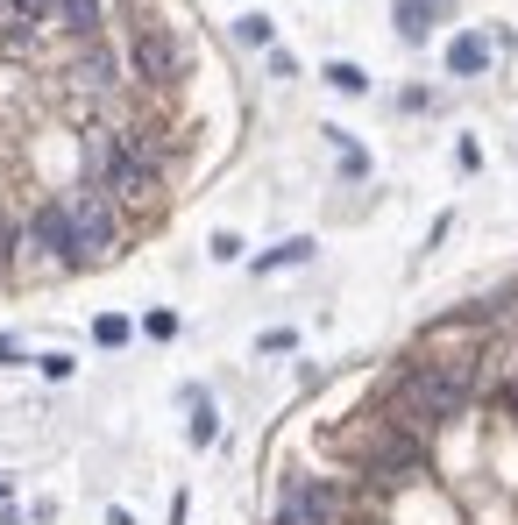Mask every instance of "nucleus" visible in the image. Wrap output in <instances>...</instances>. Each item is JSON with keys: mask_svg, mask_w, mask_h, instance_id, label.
Instances as JSON below:
<instances>
[{"mask_svg": "<svg viewBox=\"0 0 518 525\" xmlns=\"http://www.w3.org/2000/svg\"><path fill=\"white\" fill-rule=\"evenodd\" d=\"M327 86H334V93H369V71L348 64V57H334V64H327Z\"/></svg>", "mask_w": 518, "mask_h": 525, "instance_id": "nucleus-10", "label": "nucleus"}, {"mask_svg": "<svg viewBox=\"0 0 518 525\" xmlns=\"http://www.w3.org/2000/svg\"><path fill=\"white\" fill-rule=\"evenodd\" d=\"M64 220H71V263H100L114 256V192L86 185V192H64Z\"/></svg>", "mask_w": 518, "mask_h": 525, "instance_id": "nucleus-2", "label": "nucleus"}, {"mask_svg": "<svg viewBox=\"0 0 518 525\" xmlns=\"http://www.w3.org/2000/svg\"><path fill=\"white\" fill-rule=\"evenodd\" d=\"M306 256H313V242H284V249H270L256 270H284V263H306Z\"/></svg>", "mask_w": 518, "mask_h": 525, "instance_id": "nucleus-14", "label": "nucleus"}, {"mask_svg": "<svg viewBox=\"0 0 518 525\" xmlns=\"http://www.w3.org/2000/svg\"><path fill=\"white\" fill-rule=\"evenodd\" d=\"M419 462H426V433H419V426H405V419H391V412L377 419V433L362 440V469H369V476H384V483L412 476Z\"/></svg>", "mask_w": 518, "mask_h": 525, "instance_id": "nucleus-3", "label": "nucleus"}, {"mask_svg": "<svg viewBox=\"0 0 518 525\" xmlns=\"http://www.w3.org/2000/svg\"><path fill=\"white\" fill-rule=\"evenodd\" d=\"M79 71H86V86H114V50H100V43H93Z\"/></svg>", "mask_w": 518, "mask_h": 525, "instance_id": "nucleus-12", "label": "nucleus"}, {"mask_svg": "<svg viewBox=\"0 0 518 525\" xmlns=\"http://www.w3.org/2000/svg\"><path fill=\"white\" fill-rule=\"evenodd\" d=\"M128 334H135V327H128L121 313H100V320H93V341H100V348H121Z\"/></svg>", "mask_w": 518, "mask_h": 525, "instance_id": "nucleus-13", "label": "nucleus"}, {"mask_svg": "<svg viewBox=\"0 0 518 525\" xmlns=\"http://www.w3.org/2000/svg\"><path fill=\"white\" fill-rule=\"evenodd\" d=\"M235 36H242V43H270V22H263V15H242Z\"/></svg>", "mask_w": 518, "mask_h": 525, "instance_id": "nucleus-17", "label": "nucleus"}, {"mask_svg": "<svg viewBox=\"0 0 518 525\" xmlns=\"http://www.w3.org/2000/svg\"><path fill=\"white\" fill-rule=\"evenodd\" d=\"M22 22H57V0H8Z\"/></svg>", "mask_w": 518, "mask_h": 525, "instance_id": "nucleus-15", "label": "nucleus"}, {"mask_svg": "<svg viewBox=\"0 0 518 525\" xmlns=\"http://www.w3.org/2000/svg\"><path fill=\"white\" fill-rule=\"evenodd\" d=\"M398 36L405 43H426L433 36V0H398Z\"/></svg>", "mask_w": 518, "mask_h": 525, "instance_id": "nucleus-9", "label": "nucleus"}, {"mask_svg": "<svg viewBox=\"0 0 518 525\" xmlns=\"http://www.w3.org/2000/svg\"><path fill=\"white\" fill-rule=\"evenodd\" d=\"M128 64H135L142 86H178V79H185V43H178L164 22H142L135 43H128Z\"/></svg>", "mask_w": 518, "mask_h": 525, "instance_id": "nucleus-4", "label": "nucleus"}, {"mask_svg": "<svg viewBox=\"0 0 518 525\" xmlns=\"http://www.w3.org/2000/svg\"><path fill=\"white\" fill-rule=\"evenodd\" d=\"M213 440H220V412L206 398H192V447H213Z\"/></svg>", "mask_w": 518, "mask_h": 525, "instance_id": "nucleus-11", "label": "nucleus"}, {"mask_svg": "<svg viewBox=\"0 0 518 525\" xmlns=\"http://www.w3.org/2000/svg\"><path fill=\"white\" fill-rule=\"evenodd\" d=\"M142 334H150V341H171V334H178V313H150V320H142Z\"/></svg>", "mask_w": 518, "mask_h": 525, "instance_id": "nucleus-16", "label": "nucleus"}, {"mask_svg": "<svg viewBox=\"0 0 518 525\" xmlns=\"http://www.w3.org/2000/svg\"><path fill=\"white\" fill-rule=\"evenodd\" d=\"M8 242H15V235H8V228H0V263H8Z\"/></svg>", "mask_w": 518, "mask_h": 525, "instance_id": "nucleus-19", "label": "nucleus"}, {"mask_svg": "<svg viewBox=\"0 0 518 525\" xmlns=\"http://www.w3.org/2000/svg\"><path fill=\"white\" fill-rule=\"evenodd\" d=\"M277 518H291V525H327V518H334V490L299 476V483L284 490V511H277Z\"/></svg>", "mask_w": 518, "mask_h": 525, "instance_id": "nucleus-6", "label": "nucleus"}, {"mask_svg": "<svg viewBox=\"0 0 518 525\" xmlns=\"http://www.w3.org/2000/svg\"><path fill=\"white\" fill-rule=\"evenodd\" d=\"M277 525H291V518H277Z\"/></svg>", "mask_w": 518, "mask_h": 525, "instance_id": "nucleus-21", "label": "nucleus"}, {"mask_svg": "<svg viewBox=\"0 0 518 525\" xmlns=\"http://www.w3.org/2000/svg\"><path fill=\"white\" fill-rule=\"evenodd\" d=\"M490 57H497V43H490L483 29H462V36L448 43V71H455V79H476V71H490Z\"/></svg>", "mask_w": 518, "mask_h": 525, "instance_id": "nucleus-7", "label": "nucleus"}, {"mask_svg": "<svg viewBox=\"0 0 518 525\" xmlns=\"http://www.w3.org/2000/svg\"><path fill=\"white\" fill-rule=\"evenodd\" d=\"M341 171H348V178H362V171H369V157H362L355 142H341Z\"/></svg>", "mask_w": 518, "mask_h": 525, "instance_id": "nucleus-18", "label": "nucleus"}, {"mask_svg": "<svg viewBox=\"0 0 518 525\" xmlns=\"http://www.w3.org/2000/svg\"><path fill=\"white\" fill-rule=\"evenodd\" d=\"M8 490H15V483H8V476H0V504H8Z\"/></svg>", "mask_w": 518, "mask_h": 525, "instance_id": "nucleus-20", "label": "nucleus"}, {"mask_svg": "<svg viewBox=\"0 0 518 525\" xmlns=\"http://www.w3.org/2000/svg\"><path fill=\"white\" fill-rule=\"evenodd\" d=\"M469 398H476V362H469V355H440V362H412V369H405L384 412L405 419V426H419V433H433V426L462 419Z\"/></svg>", "mask_w": 518, "mask_h": 525, "instance_id": "nucleus-1", "label": "nucleus"}, {"mask_svg": "<svg viewBox=\"0 0 518 525\" xmlns=\"http://www.w3.org/2000/svg\"><path fill=\"white\" fill-rule=\"evenodd\" d=\"M29 249H43V256H57V263H71V220H64V199L36 206V220H29Z\"/></svg>", "mask_w": 518, "mask_h": 525, "instance_id": "nucleus-5", "label": "nucleus"}, {"mask_svg": "<svg viewBox=\"0 0 518 525\" xmlns=\"http://www.w3.org/2000/svg\"><path fill=\"white\" fill-rule=\"evenodd\" d=\"M57 29H71V36H100V0H57Z\"/></svg>", "mask_w": 518, "mask_h": 525, "instance_id": "nucleus-8", "label": "nucleus"}]
</instances>
